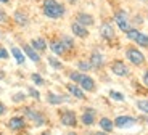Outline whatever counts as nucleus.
Masks as SVG:
<instances>
[{
  "mask_svg": "<svg viewBox=\"0 0 148 135\" xmlns=\"http://www.w3.org/2000/svg\"><path fill=\"white\" fill-rule=\"evenodd\" d=\"M130 23H134V24H142V23H143V18H142L140 15H137V16H134Z\"/></svg>",
  "mask_w": 148,
  "mask_h": 135,
  "instance_id": "f704fd0d",
  "label": "nucleus"
},
{
  "mask_svg": "<svg viewBox=\"0 0 148 135\" xmlns=\"http://www.w3.org/2000/svg\"><path fill=\"white\" fill-rule=\"evenodd\" d=\"M111 71L116 74V76H121V77H124V76H127L129 74V68L126 66V63H122V61H113V64H111Z\"/></svg>",
  "mask_w": 148,
  "mask_h": 135,
  "instance_id": "1a4fd4ad",
  "label": "nucleus"
},
{
  "mask_svg": "<svg viewBox=\"0 0 148 135\" xmlns=\"http://www.w3.org/2000/svg\"><path fill=\"white\" fill-rule=\"evenodd\" d=\"M23 51H24V55L27 56L29 60H32L34 63H37V61H40V56H39V51L36 50V48L32 47V45H24L23 47Z\"/></svg>",
  "mask_w": 148,
  "mask_h": 135,
  "instance_id": "4468645a",
  "label": "nucleus"
},
{
  "mask_svg": "<svg viewBox=\"0 0 148 135\" xmlns=\"http://www.w3.org/2000/svg\"><path fill=\"white\" fill-rule=\"evenodd\" d=\"M42 13L50 19H60L66 15V8L58 0H42Z\"/></svg>",
  "mask_w": 148,
  "mask_h": 135,
  "instance_id": "f257e3e1",
  "label": "nucleus"
},
{
  "mask_svg": "<svg viewBox=\"0 0 148 135\" xmlns=\"http://www.w3.org/2000/svg\"><path fill=\"white\" fill-rule=\"evenodd\" d=\"M13 21L18 26H21V27H26V26L29 24V16H27L23 10H16L15 13H13Z\"/></svg>",
  "mask_w": 148,
  "mask_h": 135,
  "instance_id": "9b49d317",
  "label": "nucleus"
},
{
  "mask_svg": "<svg viewBox=\"0 0 148 135\" xmlns=\"http://www.w3.org/2000/svg\"><path fill=\"white\" fill-rule=\"evenodd\" d=\"M143 82H145V85L148 87V69L145 71V74H143Z\"/></svg>",
  "mask_w": 148,
  "mask_h": 135,
  "instance_id": "c9c22d12",
  "label": "nucleus"
},
{
  "mask_svg": "<svg viewBox=\"0 0 148 135\" xmlns=\"http://www.w3.org/2000/svg\"><path fill=\"white\" fill-rule=\"evenodd\" d=\"M100 36L101 39L105 40H111L114 39V29H113V26H111V23H103V24L100 26Z\"/></svg>",
  "mask_w": 148,
  "mask_h": 135,
  "instance_id": "9d476101",
  "label": "nucleus"
},
{
  "mask_svg": "<svg viewBox=\"0 0 148 135\" xmlns=\"http://www.w3.org/2000/svg\"><path fill=\"white\" fill-rule=\"evenodd\" d=\"M76 21L79 24L85 26V27H90V26L95 24V18H93L90 13H85V11H79L77 15H76Z\"/></svg>",
  "mask_w": 148,
  "mask_h": 135,
  "instance_id": "423d86ee",
  "label": "nucleus"
},
{
  "mask_svg": "<svg viewBox=\"0 0 148 135\" xmlns=\"http://www.w3.org/2000/svg\"><path fill=\"white\" fill-rule=\"evenodd\" d=\"M31 79H32V82L36 85H44V79H42L39 74H32V76H31Z\"/></svg>",
  "mask_w": 148,
  "mask_h": 135,
  "instance_id": "2f4dec72",
  "label": "nucleus"
},
{
  "mask_svg": "<svg viewBox=\"0 0 148 135\" xmlns=\"http://www.w3.org/2000/svg\"><path fill=\"white\" fill-rule=\"evenodd\" d=\"M114 23L122 32H127V31L132 27V23H130V18L127 15L126 10H118L114 13Z\"/></svg>",
  "mask_w": 148,
  "mask_h": 135,
  "instance_id": "7ed1b4c3",
  "label": "nucleus"
},
{
  "mask_svg": "<svg viewBox=\"0 0 148 135\" xmlns=\"http://www.w3.org/2000/svg\"><path fill=\"white\" fill-rule=\"evenodd\" d=\"M8 56H10V53H8L7 48L0 47V60H8Z\"/></svg>",
  "mask_w": 148,
  "mask_h": 135,
  "instance_id": "72a5a7b5",
  "label": "nucleus"
},
{
  "mask_svg": "<svg viewBox=\"0 0 148 135\" xmlns=\"http://www.w3.org/2000/svg\"><path fill=\"white\" fill-rule=\"evenodd\" d=\"M48 103L50 105H61V103L66 100V97H61V95H55L53 92H48Z\"/></svg>",
  "mask_w": 148,
  "mask_h": 135,
  "instance_id": "4be33fe9",
  "label": "nucleus"
},
{
  "mask_svg": "<svg viewBox=\"0 0 148 135\" xmlns=\"http://www.w3.org/2000/svg\"><path fill=\"white\" fill-rule=\"evenodd\" d=\"M77 68L81 71H89L90 68H92V64H90V61H79L77 63Z\"/></svg>",
  "mask_w": 148,
  "mask_h": 135,
  "instance_id": "c85d7f7f",
  "label": "nucleus"
},
{
  "mask_svg": "<svg viewBox=\"0 0 148 135\" xmlns=\"http://www.w3.org/2000/svg\"><path fill=\"white\" fill-rule=\"evenodd\" d=\"M42 135H48V134H42Z\"/></svg>",
  "mask_w": 148,
  "mask_h": 135,
  "instance_id": "c03bdc74",
  "label": "nucleus"
},
{
  "mask_svg": "<svg viewBox=\"0 0 148 135\" xmlns=\"http://www.w3.org/2000/svg\"><path fill=\"white\" fill-rule=\"evenodd\" d=\"M27 92H29V95L32 97V98H36V100L40 98V93H39V92H37L34 87H29V88H27Z\"/></svg>",
  "mask_w": 148,
  "mask_h": 135,
  "instance_id": "473e14b6",
  "label": "nucleus"
},
{
  "mask_svg": "<svg viewBox=\"0 0 148 135\" xmlns=\"http://www.w3.org/2000/svg\"><path fill=\"white\" fill-rule=\"evenodd\" d=\"M71 32H73L76 37H79V39H87V37H89V34H90L89 29H87L85 26L79 24L77 21L71 23Z\"/></svg>",
  "mask_w": 148,
  "mask_h": 135,
  "instance_id": "39448f33",
  "label": "nucleus"
},
{
  "mask_svg": "<svg viewBox=\"0 0 148 135\" xmlns=\"http://www.w3.org/2000/svg\"><path fill=\"white\" fill-rule=\"evenodd\" d=\"M95 113H97V111L93 110V108H87V110H85V113L82 114V124L92 125L93 122H95Z\"/></svg>",
  "mask_w": 148,
  "mask_h": 135,
  "instance_id": "dca6fc26",
  "label": "nucleus"
},
{
  "mask_svg": "<svg viewBox=\"0 0 148 135\" xmlns=\"http://www.w3.org/2000/svg\"><path fill=\"white\" fill-rule=\"evenodd\" d=\"M138 34H140V31H138V29H135V27H130V29L126 32V37H127L129 40H134V42H135V39H137Z\"/></svg>",
  "mask_w": 148,
  "mask_h": 135,
  "instance_id": "393cba45",
  "label": "nucleus"
},
{
  "mask_svg": "<svg viewBox=\"0 0 148 135\" xmlns=\"http://www.w3.org/2000/svg\"><path fill=\"white\" fill-rule=\"evenodd\" d=\"M3 113H5V106L2 105V103H0V116H2V114H3Z\"/></svg>",
  "mask_w": 148,
  "mask_h": 135,
  "instance_id": "e433bc0d",
  "label": "nucleus"
},
{
  "mask_svg": "<svg viewBox=\"0 0 148 135\" xmlns=\"http://www.w3.org/2000/svg\"><path fill=\"white\" fill-rule=\"evenodd\" d=\"M50 50L58 56H61V55L66 53V48H64V45H63L61 40H52V42H50Z\"/></svg>",
  "mask_w": 148,
  "mask_h": 135,
  "instance_id": "2eb2a0df",
  "label": "nucleus"
},
{
  "mask_svg": "<svg viewBox=\"0 0 148 135\" xmlns=\"http://www.w3.org/2000/svg\"><path fill=\"white\" fill-rule=\"evenodd\" d=\"M135 44H137L138 47H148V34L140 32L137 36V39H135Z\"/></svg>",
  "mask_w": 148,
  "mask_h": 135,
  "instance_id": "b1692460",
  "label": "nucleus"
},
{
  "mask_svg": "<svg viewBox=\"0 0 148 135\" xmlns=\"http://www.w3.org/2000/svg\"><path fill=\"white\" fill-rule=\"evenodd\" d=\"M110 97H111L113 100H116V101H124V95H122V93H119V92L111 90V92H110Z\"/></svg>",
  "mask_w": 148,
  "mask_h": 135,
  "instance_id": "cd10ccee",
  "label": "nucleus"
},
{
  "mask_svg": "<svg viewBox=\"0 0 148 135\" xmlns=\"http://www.w3.org/2000/svg\"><path fill=\"white\" fill-rule=\"evenodd\" d=\"M147 18H148V15H147Z\"/></svg>",
  "mask_w": 148,
  "mask_h": 135,
  "instance_id": "a18cd8bd",
  "label": "nucleus"
},
{
  "mask_svg": "<svg viewBox=\"0 0 148 135\" xmlns=\"http://www.w3.org/2000/svg\"><path fill=\"white\" fill-rule=\"evenodd\" d=\"M113 122H114L116 127L126 129V127H132V125L137 122V119H135V117H130V116H119V117H116Z\"/></svg>",
  "mask_w": 148,
  "mask_h": 135,
  "instance_id": "0eeeda50",
  "label": "nucleus"
},
{
  "mask_svg": "<svg viewBox=\"0 0 148 135\" xmlns=\"http://www.w3.org/2000/svg\"><path fill=\"white\" fill-rule=\"evenodd\" d=\"M61 124L69 125V127H74V125L77 124V119H76L74 111H64V113L61 114Z\"/></svg>",
  "mask_w": 148,
  "mask_h": 135,
  "instance_id": "f8f14e48",
  "label": "nucleus"
},
{
  "mask_svg": "<svg viewBox=\"0 0 148 135\" xmlns=\"http://www.w3.org/2000/svg\"><path fill=\"white\" fill-rule=\"evenodd\" d=\"M48 64L52 66L53 69H61V68H63V64H61L55 56H48Z\"/></svg>",
  "mask_w": 148,
  "mask_h": 135,
  "instance_id": "a878e982",
  "label": "nucleus"
},
{
  "mask_svg": "<svg viewBox=\"0 0 148 135\" xmlns=\"http://www.w3.org/2000/svg\"><path fill=\"white\" fill-rule=\"evenodd\" d=\"M126 58L129 60L134 66H140V64H143V63H145V55L138 50V48H135V47L127 48V50H126Z\"/></svg>",
  "mask_w": 148,
  "mask_h": 135,
  "instance_id": "20e7f679",
  "label": "nucleus"
},
{
  "mask_svg": "<svg viewBox=\"0 0 148 135\" xmlns=\"http://www.w3.org/2000/svg\"><path fill=\"white\" fill-rule=\"evenodd\" d=\"M0 3H5V5H7V3H10V0H0Z\"/></svg>",
  "mask_w": 148,
  "mask_h": 135,
  "instance_id": "58836bf2",
  "label": "nucleus"
},
{
  "mask_svg": "<svg viewBox=\"0 0 148 135\" xmlns=\"http://www.w3.org/2000/svg\"><path fill=\"white\" fill-rule=\"evenodd\" d=\"M100 127L108 134V132H111L113 129H114V122H113L111 119H108V117H101L100 119Z\"/></svg>",
  "mask_w": 148,
  "mask_h": 135,
  "instance_id": "412c9836",
  "label": "nucleus"
},
{
  "mask_svg": "<svg viewBox=\"0 0 148 135\" xmlns=\"http://www.w3.org/2000/svg\"><path fill=\"white\" fill-rule=\"evenodd\" d=\"M24 125H26V121L23 119V117H11V119L8 121V127H10L11 130H21Z\"/></svg>",
  "mask_w": 148,
  "mask_h": 135,
  "instance_id": "f3484780",
  "label": "nucleus"
},
{
  "mask_svg": "<svg viewBox=\"0 0 148 135\" xmlns=\"http://www.w3.org/2000/svg\"><path fill=\"white\" fill-rule=\"evenodd\" d=\"M24 98H26V93H23V92H19V93H15L11 100H13L15 103H21Z\"/></svg>",
  "mask_w": 148,
  "mask_h": 135,
  "instance_id": "c756f323",
  "label": "nucleus"
},
{
  "mask_svg": "<svg viewBox=\"0 0 148 135\" xmlns=\"http://www.w3.org/2000/svg\"><path fill=\"white\" fill-rule=\"evenodd\" d=\"M60 40L63 42V45H64V48H66V50H73V48H74V40H73V37H69V36H66V34H63Z\"/></svg>",
  "mask_w": 148,
  "mask_h": 135,
  "instance_id": "5701e85b",
  "label": "nucleus"
},
{
  "mask_svg": "<svg viewBox=\"0 0 148 135\" xmlns=\"http://www.w3.org/2000/svg\"><path fill=\"white\" fill-rule=\"evenodd\" d=\"M69 135H77V134H69Z\"/></svg>",
  "mask_w": 148,
  "mask_h": 135,
  "instance_id": "37998d69",
  "label": "nucleus"
},
{
  "mask_svg": "<svg viewBox=\"0 0 148 135\" xmlns=\"http://www.w3.org/2000/svg\"><path fill=\"white\" fill-rule=\"evenodd\" d=\"M137 108L142 111V113L148 114V101H147V100H138V101H137Z\"/></svg>",
  "mask_w": 148,
  "mask_h": 135,
  "instance_id": "bb28decb",
  "label": "nucleus"
},
{
  "mask_svg": "<svg viewBox=\"0 0 148 135\" xmlns=\"http://www.w3.org/2000/svg\"><path fill=\"white\" fill-rule=\"evenodd\" d=\"M89 61H90V64H92V68H95V69H100L101 66L105 64V58L100 51H93L92 55H90Z\"/></svg>",
  "mask_w": 148,
  "mask_h": 135,
  "instance_id": "ddd939ff",
  "label": "nucleus"
},
{
  "mask_svg": "<svg viewBox=\"0 0 148 135\" xmlns=\"http://www.w3.org/2000/svg\"><path fill=\"white\" fill-rule=\"evenodd\" d=\"M69 79L74 80V82H77L79 87L85 92H93L95 90V80L92 79L90 76L87 74H82V73H71L69 74Z\"/></svg>",
  "mask_w": 148,
  "mask_h": 135,
  "instance_id": "f03ea898",
  "label": "nucleus"
},
{
  "mask_svg": "<svg viewBox=\"0 0 148 135\" xmlns=\"http://www.w3.org/2000/svg\"><path fill=\"white\" fill-rule=\"evenodd\" d=\"M66 87H68V90H69V93H73L76 98H79V100H84V98H85L84 90H82L79 85H76V84H68Z\"/></svg>",
  "mask_w": 148,
  "mask_h": 135,
  "instance_id": "6ab92c4d",
  "label": "nucleus"
},
{
  "mask_svg": "<svg viewBox=\"0 0 148 135\" xmlns=\"http://www.w3.org/2000/svg\"><path fill=\"white\" fill-rule=\"evenodd\" d=\"M97 135H106V134H105V132H98Z\"/></svg>",
  "mask_w": 148,
  "mask_h": 135,
  "instance_id": "a19ab883",
  "label": "nucleus"
},
{
  "mask_svg": "<svg viewBox=\"0 0 148 135\" xmlns=\"http://www.w3.org/2000/svg\"><path fill=\"white\" fill-rule=\"evenodd\" d=\"M3 77H5V74L2 73V71H0V79H3Z\"/></svg>",
  "mask_w": 148,
  "mask_h": 135,
  "instance_id": "ea45409f",
  "label": "nucleus"
},
{
  "mask_svg": "<svg viewBox=\"0 0 148 135\" xmlns=\"http://www.w3.org/2000/svg\"><path fill=\"white\" fill-rule=\"evenodd\" d=\"M31 45H32L37 51H45V50H47V47H48L44 37H36V39H32V40H31Z\"/></svg>",
  "mask_w": 148,
  "mask_h": 135,
  "instance_id": "a211bd4d",
  "label": "nucleus"
},
{
  "mask_svg": "<svg viewBox=\"0 0 148 135\" xmlns=\"http://www.w3.org/2000/svg\"><path fill=\"white\" fill-rule=\"evenodd\" d=\"M8 19H10V18H8V15L5 13V10H3V8H0V24H7Z\"/></svg>",
  "mask_w": 148,
  "mask_h": 135,
  "instance_id": "7c9ffc66",
  "label": "nucleus"
},
{
  "mask_svg": "<svg viewBox=\"0 0 148 135\" xmlns=\"http://www.w3.org/2000/svg\"><path fill=\"white\" fill-rule=\"evenodd\" d=\"M138 2H148V0H138Z\"/></svg>",
  "mask_w": 148,
  "mask_h": 135,
  "instance_id": "79ce46f5",
  "label": "nucleus"
},
{
  "mask_svg": "<svg viewBox=\"0 0 148 135\" xmlns=\"http://www.w3.org/2000/svg\"><path fill=\"white\" fill-rule=\"evenodd\" d=\"M11 55H13V58L16 60V63H18V64H23V63H24V60H26L24 51L19 50L18 47H11Z\"/></svg>",
  "mask_w": 148,
  "mask_h": 135,
  "instance_id": "aec40b11",
  "label": "nucleus"
},
{
  "mask_svg": "<svg viewBox=\"0 0 148 135\" xmlns=\"http://www.w3.org/2000/svg\"><path fill=\"white\" fill-rule=\"evenodd\" d=\"M68 2H69L71 5H76V3H77V2H79V0H68Z\"/></svg>",
  "mask_w": 148,
  "mask_h": 135,
  "instance_id": "4c0bfd02",
  "label": "nucleus"
},
{
  "mask_svg": "<svg viewBox=\"0 0 148 135\" xmlns=\"http://www.w3.org/2000/svg\"><path fill=\"white\" fill-rule=\"evenodd\" d=\"M24 114H26V117H29L36 125H42L45 122V117L42 116L39 111H34V110H31V108H26V110H24Z\"/></svg>",
  "mask_w": 148,
  "mask_h": 135,
  "instance_id": "6e6552de",
  "label": "nucleus"
}]
</instances>
